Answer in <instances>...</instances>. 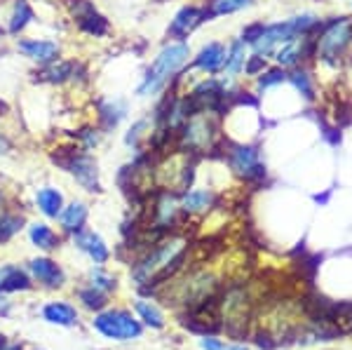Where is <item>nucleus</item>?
<instances>
[{
	"mask_svg": "<svg viewBox=\"0 0 352 350\" xmlns=\"http://www.w3.org/2000/svg\"><path fill=\"white\" fill-rule=\"evenodd\" d=\"M146 127H148V120H139V122H134L132 129H129V132H127V137H124V144L132 146V149H134V146L139 144V139L146 134V132H144Z\"/></svg>",
	"mask_w": 352,
	"mask_h": 350,
	"instance_id": "32",
	"label": "nucleus"
},
{
	"mask_svg": "<svg viewBox=\"0 0 352 350\" xmlns=\"http://www.w3.org/2000/svg\"><path fill=\"white\" fill-rule=\"evenodd\" d=\"M16 50H19L26 59L36 61V64H41V66L52 64L61 54L59 45L54 41H43V38H24V41L16 43Z\"/></svg>",
	"mask_w": 352,
	"mask_h": 350,
	"instance_id": "11",
	"label": "nucleus"
},
{
	"mask_svg": "<svg viewBox=\"0 0 352 350\" xmlns=\"http://www.w3.org/2000/svg\"><path fill=\"white\" fill-rule=\"evenodd\" d=\"M223 350H247V348H242V346H232V348H223Z\"/></svg>",
	"mask_w": 352,
	"mask_h": 350,
	"instance_id": "37",
	"label": "nucleus"
},
{
	"mask_svg": "<svg viewBox=\"0 0 352 350\" xmlns=\"http://www.w3.org/2000/svg\"><path fill=\"white\" fill-rule=\"evenodd\" d=\"M134 308H136V313L141 315V320H144L146 325L153 327V329H162L164 320H162V313L155 306H151V303H146V301H136Z\"/></svg>",
	"mask_w": 352,
	"mask_h": 350,
	"instance_id": "27",
	"label": "nucleus"
},
{
	"mask_svg": "<svg viewBox=\"0 0 352 350\" xmlns=\"http://www.w3.org/2000/svg\"><path fill=\"white\" fill-rule=\"evenodd\" d=\"M21 223H24V219L16 217V214L0 212V245H3V242H8L14 233H19Z\"/></svg>",
	"mask_w": 352,
	"mask_h": 350,
	"instance_id": "26",
	"label": "nucleus"
},
{
	"mask_svg": "<svg viewBox=\"0 0 352 350\" xmlns=\"http://www.w3.org/2000/svg\"><path fill=\"white\" fill-rule=\"evenodd\" d=\"M54 162L59 165L64 172L73 174L76 182L87 190H101L99 186V172H96V162L92 160V155L85 153V149H61L54 155Z\"/></svg>",
	"mask_w": 352,
	"mask_h": 350,
	"instance_id": "4",
	"label": "nucleus"
},
{
	"mask_svg": "<svg viewBox=\"0 0 352 350\" xmlns=\"http://www.w3.org/2000/svg\"><path fill=\"white\" fill-rule=\"evenodd\" d=\"M312 50H315V38L298 36L275 50V61L282 69H296L298 64L305 61V56H310Z\"/></svg>",
	"mask_w": 352,
	"mask_h": 350,
	"instance_id": "9",
	"label": "nucleus"
},
{
	"mask_svg": "<svg viewBox=\"0 0 352 350\" xmlns=\"http://www.w3.org/2000/svg\"><path fill=\"white\" fill-rule=\"evenodd\" d=\"M181 252H184V242L176 240V238L162 242V245H157L155 250H151L139 263H136L134 280L139 282L141 287H144L146 282H151V285H153V280H155L157 275H160L162 270L167 268Z\"/></svg>",
	"mask_w": 352,
	"mask_h": 350,
	"instance_id": "5",
	"label": "nucleus"
},
{
	"mask_svg": "<svg viewBox=\"0 0 352 350\" xmlns=\"http://www.w3.org/2000/svg\"><path fill=\"white\" fill-rule=\"evenodd\" d=\"M78 71V64L76 61H64V59H56L52 64L43 66V73H41V80L45 83H52V85H61V83H68L73 80Z\"/></svg>",
	"mask_w": 352,
	"mask_h": 350,
	"instance_id": "20",
	"label": "nucleus"
},
{
	"mask_svg": "<svg viewBox=\"0 0 352 350\" xmlns=\"http://www.w3.org/2000/svg\"><path fill=\"white\" fill-rule=\"evenodd\" d=\"M33 19H36V12H33L31 3L28 0H14L12 12H10L8 19V33L10 36H19L33 24Z\"/></svg>",
	"mask_w": 352,
	"mask_h": 350,
	"instance_id": "15",
	"label": "nucleus"
},
{
	"mask_svg": "<svg viewBox=\"0 0 352 350\" xmlns=\"http://www.w3.org/2000/svg\"><path fill=\"white\" fill-rule=\"evenodd\" d=\"M202 348L204 350H223V343L219 338H202Z\"/></svg>",
	"mask_w": 352,
	"mask_h": 350,
	"instance_id": "33",
	"label": "nucleus"
},
{
	"mask_svg": "<svg viewBox=\"0 0 352 350\" xmlns=\"http://www.w3.org/2000/svg\"><path fill=\"white\" fill-rule=\"evenodd\" d=\"M36 205L45 217L56 219L61 214V210H64V195L56 188H52V186H45V188H41L36 193Z\"/></svg>",
	"mask_w": 352,
	"mask_h": 350,
	"instance_id": "19",
	"label": "nucleus"
},
{
	"mask_svg": "<svg viewBox=\"0 0 352 350\" xmlns=\"http://www.w3.org/2000/svg\"><path fill=\"white\" fill-rule=\"evenodd\" d=\"M80 301H82L87 308L101 310V308L106 306V294H104L101 289H96V287H89V289H82V292H80Z\"/></svg>",
	"mask_w": 352,
	"mask_h": 350,
	"instance_id": "29",
	"label": "nucleus"
},
{
	"mask_svg": "<svg viewBox=\"0 0 352 350\" xmlns=\"http://www.w3.org/2000/svg\"><path fill=\"white\" fill-rule=\"evenodd\" d=\"M28 235H31L33 245L41 247V250H45V252L59 247V238H56V233H54L52 228H50L47 223H33L31 230H28Z\"/></svg>",
	"mask_w": 352,
	"mask_h": 350,
	"instance_id": "25",
	"label": "nucleus"
},
{
	"mask_svg": "<svg viewBox=\"0 0 352 350\" xmlns=\"http://www.w3.org/2000/svg\"><path fill=\"white\" fill-rule=\"evenodd\" d=\"M8 149H10V141L3 137V134H0V155L3 153H8Z\"/></svg>",
	"mask_w": 352,
	"mask_h": 350,
	"instance_id": "34",
	"label": "nucleus"
},
{
	"mask_svg": "<svg viewBox=\"0 0 352 350\" xmlns=\"http://www.w3.org/2000/svg\"><path fill=\"white\" fill-rule=\"evenodd\" d=\"M226 52H228V47H226L223 43L212 41V43L204 45L200 52L195 54V59H192V66H195L197 71L207 73V76H217V73L223 71Z\"/></svg>",
	"mask_w": 352,
	"mask_h": 350,
	"instance_id": "12",
	"label": "nucleus"
},
{
	"mask_svg": "<svg viewBox=\"0 0 352 350\" xmlns=\"http://www.w3.org/2000/svg\"><path fill=\"white\" fill-rule=\"evenodd\" d=\"M249 59V45L244 41H232L228 45V52H226V64H223V73L228 78H235L244 73V64H247Z\"/></svg>",
	"mask_w": 352,
	"mask_h": 350,
	"instance_id": "16",
	"label": "nucleus"
},
{
	"mask_svg": "<svg viewBox=\"0 0 352 350\" xmlns=\"http://www.w3.org/2000/svg\"><path fill=\"white\" fill-rule=\"evenodd\" d=\"M31 289V278L16 266H3L0 268V294L10 292H26Z\"/></svg>",
	"mask_w": 352,
	"mask_h": 350,
	"instance_id": "17",
	"label": "nucleus"
},
{
	"mask_svg": "<svg viewBox=\"0 0 352 350\" xmlns=\"http://www.w3.org/2000/svg\"><path fill=\"white\" fill-rule=\"evenodd\" d=\"M124 113H127V109H124L122 101H118V99L101 101V106H99L101 127H104V129H116L118 125H120L122 118H124Z\"/></svg>",
	"mask_w": 352,
	"mask_h": 350,
	"instance_id": "23",
	"label": "nucleus"
},
{
	"mask_svg": "<svg viewBox=\"0 0 352 350\" xmlns=\"http://www.w3.org/2000/svg\"><path fill=\"white\" fill-rule=\"evenodd\" d=\"M202 21H209L204 8L186 5V8H181L179 12L174 14L172 24H169V36H172L174 41H184V38H188L190 33L202 24Z\"/></svg>",
	"mask_w": 352,
	"mask_h": 350,
	"instance_id": "10",
	"label": "nucleus"
},
{
	"mask_svg": "<svg viewBox=\"0 0 352 350\" xmlns=\"http://www.w3.org/2000/svg\"><path fill=\"white\" fill-rule=\"evenodd\" d=\"M10 313V303L5 301L3 296H0V315H8Z\"/></svg>",
	"mask_w": 352,
	"mask_h": 350,
	"instance_id": "35",
	"label": "nucleus"
},
{
	"mask_svg": "<svg viewBox=\"0 0 352 350\" xmlns=\"http://www.w3.org/2000/svg\"><path fill=\"white\" fill-rule=\"evenodd\" d=\"M228 165L237 177H242L244 182H261L265 177V165L261 160V153L256 146L247 144H235L228 151Z\"/></svg>",
	"mask_w": 352,
	"mask_h": 350,
	"instance_id": "7",
	"label": "nucleus"
},
{
	"mask_svg": "<svg viewBox=\"0 0 352 350\" xmlns=\"http://www.w3.org/2000/svg\"><path fill=\"white\" fill-rule=\"evenodd\" d=\"M76 245L80 247L85 254H89L94 263H106L111 256L106 242L96 233H92V230H80V233H76Z\"/></svg>",
	"mask_w": 352,
	"mask_h": 350,
	"instance_id": "14",
	"label": "nucleus"
},
{
	"mask_svg": "<svg viewBox=\"0 0 352 350\" xmlns=\"http://www.w3.org/2000/svg\"><path fill=\"white\" fill-rule=\"evenodd\" d=\"M43 318L52 325L71 327V325H76L78 313H76V308H71L68 303H47V306L43 308Z\"/></svg>",
	"mask_w": 352,
	"mask_h": 350,
	"instance_id": "22",
	"label": "nucleus"
},
{
	"mask_svg": "<svg viewBox=\"0 0 352 350\" xmlns=\"http://www.w3.org/2000/svg\"><path fill=\"white\" fill-rule=\"evenodd\" d=\"M3 350H19V348H8V346H5Z\"/></svg>",
	"mask_w": 352,
	"mask_h": 350,
	"instance_id": "38",
	"label": "nucleus"
},
{
	"mask_svg": "<svg viewBox=\"0 0 352 350\" xmlns=\"http://www.w3.org/2000/svg\"><path fill=\"white\" fill-rule=\"evenodd\" d=\"M176 137L184 153H207L219 141V125L212 113H195L181 125Z\"/></svg>",
	"mask_w": 352,
	"mask_h": 350,
	"instance_id": "3",
	"label": "nucleus"
},
{
	"mask_svg": "<svg viewBox=\"0 0 352 350\" xmlns=\"http://www.w3.org/2000/svg\"><path fill=\"white\" fill-rule=\"evenodd\" d=\"M214 205V193L207 188H195L188 190L181 197V210L186 214H197V212H207Z\"/></svg>",
	"mask_w": 352,
	"mask_h": 350,
	"instance_id": "21",
	"label": "nucleus"
},
{
	"mask_svg": "<svg viewBox=\"0 0 352 350\" xmlns=\"http://www.w3.org/2000/svg\"><path fill=\"white\" fill-rule=\"evenodd\" d=\"M190 56V47L186 43L176 41L169 43L157 52L155 61L148 66L146 76L141 78L139 87H136V94L139 97H155L157 92H162L164 87L169 85V80H174L176 73L188 64Z\"/></svg>",
	"mask_w": 352,
	"mask_h": 350,
	"instance_id": "1",
	"label": "nucleus"
},
{
	"mask_svg": "<svg viewBox=\"0 0 352 350\" xmlns=\"http://www.w3.org/2000/svg\"><path fill=\"white\" fill-rule=\"evenodd\" d=\"M68 12L76 21L78 31H82L85 36L104 38L109 33V19L94 8L92 0H68Z\"/></svg>",
	"mask_w": 352,
	"mask_h": 350,
	"instance_id": "8",
	"label": "nucleus"
},
{
	"mask_svg": "<svg viewBox=\"0 0 352 350\" xmlns=\"http://www.w3.org/2000/svg\"><path fill=\"white\" fill-rule=\"evenodd\" d=\"M5 346H8V341H5V336H0V350H3Z\"/></svg>",
	"mask_w": 352,
	"mask_h": 350,
	"instance_id": "36",
	"label": "nucleus"
},
{
	"mask_svg": "<svg viewBox=\"0 0 352 350\" xmlns=\"http://www.w3.org/2000/svg\"><path fill=\"white\" fill-rule=\"evenodd\" d=\"M92 287H96V289H101L106 294V292L116 289V278H111V275L96 270V273H92Z\"/></svg>",
	"mask_w": 352,
	"mask_h": 350,
	"instance_id": "31",
	"label": "nucleus"
},
{
	"mask_svg": "<svg viewBox=\"0 0 352 350\" xmlns=\"http://www.w3.org/2000/svg\"><path fill=\"white\" fill-rule=\"evenodd\" d=\"M287 80V73H285V69H272V71H268L263 76L261 73V78H258V87L261 89H268V87H272V85H280V83H285Z\"/></svg>",
	"mask_w": 352,
	"mask_h": 350,
	"instance_id": "30",
	"label": "nucleus"
},
{
	"mask_svg": "<svg viewBox=\"0 0 352 350\" xmlns=\"http://www.w3.org/2000/svg\"><path fill=\"white\" fill-rule=\"evenodd\" d=\"M0 205H3V190H0Z\"/></svg>",
	"mask_w": 352,
	"mask_h": 350,
	"instance_id": "39",
	"label": "nucleus"
},
{
	"mask_svg": "<svg viewBox=\"0 0 352 350\" xmlns=\"http://www.w3.org/2000/svg\"><path fill=\"white\" fill-rule=\"evenodd\" d=\"M28 268H31L33 278H36L38 282H43L45 287H61L66 282V275H64V270L59 268V263L52 261V259H47V256L33 259Z\"/></svg>",
	"mask_w": 352,
	"mask_h": 350,
	"instance_id": "13",
	"label": "nucleus"
},
{
	"mask_svg": "<svg viewBox=\"0 0 352 350\" xmlns=\"http://www.w3.org/2000/svg\"><path fill=\"white\" fill-rule=\"evenodd\" d=\"M352 43V19L336 17L320 26V33L315 38V56L317 61L329 66H338Z\"/></svg>",
	"mask_w": 352,
	"mask_h": 350,
	"instance_id": "2",
	"label": "nucleus"
},
{
	"mask_svg": "<svg viewBox=\"0 0 352 350\" xmlns=\"http://www.w3.org/2000/svg\"><path fill=\"white\" fill-rule=\"evenodd\" d=\"M59 221L66 233H80V230H85V223H87V207L82 202H71V205L61 210Z\"/></svg>",
	"mask_w": 352,
	"mask_h": 350,
	"instance_id": "18",
	"label": "nucleus"
},
{
	"mask_svg": "<svg viewBox=\"0 0 352 350\" xmlns=\"http://www.w3.org/2000/svg\"><path fill=\"white\" fill-rule=\"evenodd\" d=\"M287 80L294 85V87L298 89L300 94H303L305 99H310L312 97V80H310V76L305 71H300L298 66L292 71V76H287Z\"/></svg>",
	"mask_w": 352,
	"mask_h": 350,
	"instance_id": "28",
	"label": "nucleus"
},
{
	"mask_svg": "<svg viewBox=\"0 0 352 350\" xmlns=\"http://www.w3.org/2000/svg\"><path fill=\"white\" fill-rule=\"evenodd\" d=\"M249 5H252V0H209L204 12H207V19H217V17H223V14L240 12V10L249 8Z\"/></svg>",
	"mask_w": 352,
	"mask_h": 350,
	"instance_id": "24",
	"label": "nucleus"
},
{
	"mask_svg": "<svg viewBox=\"0 0 352 350\" xmlns=\"http://www.w3.org/2000/svg\"><path fill=\"white\" fill-rule=\"evenodd\" d=\"M96 331H101L106 338H116V341H127V338L141 336V325L136 322L127 310H106L99 313L94 320Z\"/></svg>",
	"mask_w": 352,
	"mask_h": 350,
	"instance_id": "6",
	"label": "nucleus"
}]
</instances>
